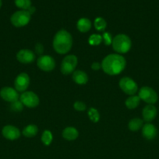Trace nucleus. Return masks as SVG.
Returning <instances> with one entry per match:
<instances>
[{
    "instance_id": "f257e3e1",
    "label": "nucleus",
    "mask_w": 159,
    "mask_h": 159,
    "mask_svg": "<svg viewBox=\"0 0 159 159\" xmlns=\"http://www.w3.org/2000/svg\"><path fill=\"white\" fill-rule=\"evenodd\" d=\"M126 61L123 56L117 54H108L101 63V68L106 74L115 75L121 73L126 68Z\"/></svg>"
},
{
    "instance_id": "f03ea898",
    "label": "nucleus",
    "mask_w": 159,
    "mask_h": 159,
    "mask_svg": "<svg viewBox=\"0 0 159 159\" xmlns=\"http://www.w3.org/2000/svg\"><path fill=\"white\" fill-rule=\"evenodd\" d=\"M73 46V38L68 31L60 30L56 33L53 39V48L60 54L68 53Z\"/></svg>"
},
{
    "instance_id": "7ed1b4c3",
    "label": "nucleus",
    "mask_w": 159,
    "mask_h": 159,
    "mask_svg": "<svg viewBox=\"0 0 159 159\" xmlns=\"http://www.w3.org/2000/svg\"><path fill=\"white\" fill-rule=\"evenodd\" d=\"M131 40L126 34H118L112 40V48L118 54L127 53L131 48Z\"/></svg>"
},
{
    "instance_id": "20e7f679",
    "label": "nucleus",
    "mask_w": 159,
    "mask_h": 159,
    "mask_svg": "<svg viewBox=\"0 0 159 159\" xmlns=\"http://www.w3.org/2000/svg\"><path fill=\"white\" fill-rule=\"evenodd\" d=\"M31 17V15L26 10H19L11 16L10 21L16 27H22L28 24Z\"/></svg>"
},
{
    "instance_id": "39448f33",
    "label": "nucleus",
    "mask_w": 159,
    "mask_h": 159,
    "mask_svg": "<svg viewBox=\"0 0 159 159\" xmlns=\"http://www.w3.org/2000/svg\"><path fill=\"white\" fill-rule=\"evenodd\" d=\"M138 96L140 97V100L144 101L147 104H151V105L156 103L158 99L157 93L149 86L142 87L139 91Z\"/></svg>"
},
{
    "instance_id": "423d86ee",
    "label": "nucleus",
    "mask_w": 159,
    "mask_h": 159,
    "mask_svg": "<svg viewBox=\"0 0 159 159\" xmlns=\"http://www.w3.org/2000/svg\"><path fill=\"white\" fill-rule=\"evenodd\" d=\"M77 65V57L73 54L64 57L61 64V71L63 75H70L73 72Z\"/></svg>"
},
{
    "instance_id": "0eeeda50",
    "label": "nucleus",
    "mask_w": 159,
    "mask_h": 159,
    "mask_svg": "<svg viewBox=\"0 0 159 159\" xmlns=\"http://www.w3.org/2000/svg\"><path fill=\"white\" fill-rule=\"evenodd\" d=\"M119 87L126 94L133 96L138 89L137 84L129 77L122 78L119 81Z\"/></svg>"
},
{
    "instance_id": "6e6552de",
    "label": "nucleus",
    "mask_w": 159,
    "mask_h": 159,
    "mask_svg": "<svg viewBox=\"0 0 159 159\" xmlns=\"http://www.w3.org/2000/svg\"><path fill=\"white\" fill-rule=\"evenodd\" d=\"M20 100L21 101L23 106L29 108H34L38 106L39 98L37 95L33 92H24L21 94L20 97Z\"/></svg>"
},
{
    "instance_id": "1a4fd4ad",
    "label": "nucleus",
    "mask_w": 159,
    "mask_h": 159,
    "mask_svg": "<svg viewBox=\"0 0 159 159\" xmlns=\"http://www.w3.org/2000/svg\"><path fill=\"white\" fill-rule=\"evenodd\" d=\"M30 85V77L26 73L22 72L17 75L14 82L15 89L20 93H24Z\"/></svg>"
},
{
    "instance_id": "9d476101",
    "label": "nucleus",
    "mask_w": 159,
    "mask_h": 159,
    "mask_svg": "<svg viewBox=\"0 0 159 159\" xmlns=\"http://www.w3.org/2000/svg\"><path fill=\"white\" fill-rule=\"evenodd\" d=\"M37 65L41 70L44 71H51L55 67V61L51 56L43 55L37 59Z\"/></svg>"
},
{
    "instance_id": "9b49d317",
    "label": "nucleus",
    "mask_w": 159,
    "mask_h": 159,
    "mask_svg": "<svg viewBox=\"0 0 159 159\" xmlns=\"http://www.w3.org/2000/svg\"><path fill=\"white\" fill-rule=\"evenodd\" d=\"M0 96L3 100L9 102H13L19 99V94L17 90L11 87H3L0 90Z\"/></svg>"
},
{
    "instance_id": "f8f14e48",
    "label": "nucleus",
    "mask_w": 159,
    "mask_h": 159,
    "mask_svg": "<svg viewBox=\"0 0 159 159\" xmlns=\"http://www.w3.org/2000/svg\"><path fill=\"white\" fill-rule=\"evenodd\" d=\"M2 136L9 141H14L20 137V131L17 127L12 125H6L2 130Z\"/></svg>"
},
{
    "instance_id": "ddd939ff",
    "label": "nucleus",
    "mask_w": 159,
    "mask_h": 159,
    "mask_svg": "<svg viewBox=\"0 0 159 159\" xmlns=\"http://www.w3.org/2000/svg\"><path fill=\"white\" fill-rule=\"evenodd\" d=\"M17 58L20 63L30 64L35 60V54L33 51L27 49L20 50L17 54Z\"/></svg>"
},
{
    "instance_id": "4468645a",
    "label": "nucleus",
    "mask_w": 159,
    "mask_h": 159,
    "mask_svg": "<svg viewBox=\"0 0 159 159\" xmlns=\"http://www.w3.org/2000/svg\"><path fill=\"white\" fill-rule=\"evenodd\" d=\"M157 108L154 105L148 104L143 108L142 115H143V120L146 121L147 123H150L155 119L157 116Z\"/></svg>"
},
{
    "instance_id": "2eb2a0df",
    "label": "nucleus",
    "mask_w": 159,
    "mask_h": 159,
    "mask_svg": "<svg viewBox=\"0 0 159 159\" xmlns=\"http://www.w3.org/2000/svg\"><path fill=\"white\" fill-rule=\"evenodd\" d=\"M157 130L154 125L151 123H147L142 127V134L147 140H153L156 138Z\"/></svg>"
},
{
    "instance_id": "dca6fc26",
    "label": "nucleus",
    "mask_w": 159,
    "mask_h": 159,
    "mask_svg": "<svg viewBox=\"0 0 159 159\" xmlns=\"http://www.w3.org/2000/svg\"><path fill=\"white\" fill-rule=\"evenodd\" d=\"M73 80L78 85H84L88 82V76L86 72L78 70L73 72Z\"/></svg>"
},
{
    "instance_id": "f3484780",
    "label": "nucleus",
    "mask_w": 159,
    "mask_h": 159,
    "mask_svg": "<svg viewBox=\"0 0 159 159\" xmlns=\"http://www.w3.org/2000/svg\"><path fill=\"white\" fill-rule=\"evenodd\" d=\"M79 136V132L75 127H68L62 131V137L67 141H74Z\"/></svg>"
},
{
    "instance_id": "a211bd4d",
    "label": "nucleus",
    "mask_w": 159,
    "mask_h": 159,
    "mask_svg": "<svg viewBox=\"0 0 159 159\" xmlns=\"http://www.w3.org/2000/svg\"><path fill=\"white\" fill-rule=\"evenodd\" d=\"M76 26H77L78 30L80 32H88L91 28V22L87 18H81L78 20Z\"/></svg>"
},
{
    "instance_id": "6ab92c4d",
    "label": "nucleus",
    "mask_w": 159,
    "mask_h": 159,
    "mask_svg": "<svg viewBox=\"0 0 159 159\" xmlns=\"http://www.w3.org/2000/svg\"><path fill=\"white\" fill-rule=\"evenodd\" d=\"M140 102V99L138 96H129V98H127L125 102V104H126V107L129 110H132V109L137 108L139 106Z\"/></svg>"
},
{
    "instance_id": "aec40b11",
    "label": "nucleus",
    "mask_w": 159,
    "mask_h": 159,
    "mask_svg": "<svg viewBox=\"0 0 159 159\" xmlns=\"http://www.w3.org/2000/svg\"><path fill=\"white\" fill-rule=\"evenodd\" d=\"M143 126V121L140 118H133L131 120L128 124V127L132 131H137Z\"/></svg>"
},
{
    "instance_id": "412c9836",
    "label": "nucleus",
    "mask_w": 159,
    "mask_h": 159,
    "mask_svg": "<svg viewBox=\"0 0 159 159\" xmlns=\"http://www.w3.org/2000/svg\"><path fill=\"white\" fill-rule=\"evenodd\" d=\"M37 131H38V129H37V126L34 125V124H31V125L26 126L23 129V134L26 138H33V137L37 134Z\"/></svg>"
},
{
    "instance_id": "4be33fe9",
    "label": "nucleus",
    "mask_w": 159,
    "mask_h": 159,
    "mask_svg": "<svg viewBox=\"0 0 159 159\" xmlns=\"http://www.w3.org/2000/svg\"><path fill=\"white\" fill-rule=\"evenodd\" d=\"M94 25V27L97 30L103 31L106 28L107 23H106L104 19H103L102 17H98V18L95 19Z\"/></svg>"
},
{
    "instance_id": "5701e85b",
    "label": "nucleus",
    "mask_w": 159,
    "mask_h": 159,
    "mask_svg": "<svg viewBox=\"0 0 159 159\" xmlns=\"http://www.w3.org/2000/svg\"><path fill=\"white\" fill-rule=\"evenodd\" d=\"M53 140V137H52V134H51V131L49 130H46L43 132L41 136V141L45 145H49L51 143Z\"/></svg>"
},
{
    "instance_id": "b1692460",
    "label": "nucleus",
    "mask_w": 159,
    "mask_h": 159,
    "mask_svg": "<svg viewBox=\"0 0 159 159\" xmlns=\"http://www.w3.org/2000/svg\"><path fill=\"white\" fill-rule=\"evenodd\" d=\"M15 5L22 10H27L31 6V0H15Z\"/></svg>"
},
{
    "instance_id": "393cba45",
    "label": "nucleus",
    "mask_w": 159,
    "mask_h": 159,
    "mask_svg": "<svg viewBox=\"0 0 159 159\" xmlns=\"http://www.w3.org/2000/svg\"><path fill=\"white\" fill-rule=\"evenodd\" d=\"M88 42L90 45H94V46L99 45L102 42V37L98 34H92L89 37Z\"/></svg>"
},
{
    "instance_id": "a878e982",
    "label": "nucleus",
    "mask_w": 159,
    "mask_h": 159,
    "mask_svg": "<svg viewBox=\"0 0 159 159\" xmlns=\"http://www.w3.org/2000/svg\"><path fill=\"white\" fill-rule=\"evenodd\" d=\"M89 118L94 123H97L100 119V114L98 110L94 108H90L88 111Z\"/></svg>"
},
{
    "instance_id": "bb28decb",
    "label": "nucleus",
    "mask_w": 159,
    "mask_h": 159,
    "mask_svg": "<svg viewBox=\"0 0 159 159\" xmlns=\"http://www.w3.org/2000/svg\"><path fill=\"white\" fill-rule=\"evenodd\" d=\"M23 109V104L20 100H17L13 102H11L10 110L13 112H21Z\"/></svg>"
},
{
    "instance_id": "cd10ccee",
    "label": "nucleus",
    "mask_w": 159,
    "mask_h": 159,
    "mask_svg": "<svg viewBox=\"0 0 159 159\" xmlns=\"http://www.w3.org/2000/svg\"><path fill=\"white\" fill-rule=\"evenodd\" d=\"M112 34L108 32H105L104 33L102 36V40L104 41V44L108 46V45H111L112 43Z\"/></svg>"
},
{
    "instance_id": "c85d7f7f",
    "label": "nucleus",
    "mask_w": 159,
    "mask_h": 159,
    "mask_svg": "<svg viewBox=\"0 0 159 159\" xmlns=\"http://www.w3.org/2000/svg\"><path fill=\"white\" fill-rule=\"evenodd\" d=\"M73 107L77 111H84L86 110V108H87L86 104L84 102H80V101H76L74 103V105H73Z\"/></svg>"
},
{
    "instance_id": "c756f323",
    "label": "nucleus",
    "mask_w": 159,
    "mask_h": 159,
    "mask_svg": "<svg viewBox=\"0 0 159 159\" xmlns=\"http://www.w3.org/2000/svg\"><path fill=\"white\" fill-rule=\"evenodd\" d=\"M35 52L36 54H38V55H41L44 52V47L41 43H37L35 45Z\"/></svg>"
},
{
    "instance_id": "7c9ffc66",
    "label": "nucleus",
    "mask_w": 159,
    "mask_h": 159,
    "mask_svg": "<svg viewBox=\"0 0 159 159\" xmlns=\"http://www.w3.org/2000/svg\"><path fill=\"white\" fill-rule=\"evenodd\" d=\"M101 68V65L98 63V62H94V63H93L91 65V68L93 70H94V71H98V70H99Z\"/></svg>"
},
{
    "instance_id": "2f4dec72",
    "label": "nucleus",
    "mask_w": 159,
    "mask_h": 159,
    "mask_svg": "<svg viewBox=\"0 0 159 159\" xmlns=\"http://www.w3.org/2000/svg\"><path fill=\"white\" fill-rule=\"evenodd\" d=\"M35 10H36V9H35V8H34V6H31V7H30L29 9H28L27 10H26V11H27V12H29V13L31 14V15H32L33 13H34V12H35Z\"/></svg>"
},
{
    "instance_id": "473e14b6",
    "label": "nucleus",
    "mask_w": 159,
    "mask_h": 159,
    "mask_svg": "<svg viewBox=\"0 0 159 159\" xmlns=\"http://www.w3.org/2000/svg\"><path fill=\"white\" fill-rule=\"evenodd\" d=\"M2 0H0V8L2 7Z\"/></svg>"
}]
</instances>
